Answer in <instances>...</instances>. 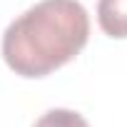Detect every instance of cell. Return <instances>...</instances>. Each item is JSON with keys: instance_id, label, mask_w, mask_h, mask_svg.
Returning a JSON list of instances; mask_svg holds the SVG:
<instances>
[{"instance_id": "obj_1", "label": "cell", "mask_w": 127, "mask_h": 127, "mask_svg": "<svg viewBox=\"0 0 127 127\" xmlns=\"http://www.w3.org/2000/svg\"><path fill=\"white\" fill-rule=\"evenodd\" d=\"M90 37V15L77 0H40L3 32V60L20 77H45L75 60Z\"/></svg>"}, {"instance_id": "obj_2", "label": "cell", "mask_w": 127, "mask_h": 127, "mask_svg": "<svg viewBox=\"0 0 127 127\" xmlns=\"http://www.w3.org/2000/svg\"><path fill=\"white\" fill-rule=\"evenodd\" d=\"M97 23L115 40L127 37V0H97Z\"/></svg>"}, {"instance_id": "obj_3", "label": "cell", "mask_w": 127, "mask_h": 127, "mask_svg": "<svg viewBox=\"0 0 127 127\" xmlns=\"http://www.w3.org/2000/svg\"><path fill=\"white\" fill-rule=\"evenodd\" d=\"M32 127H90V125L80 112L57 107V110H47Z\"/></svg>"}]
</instances>
